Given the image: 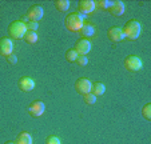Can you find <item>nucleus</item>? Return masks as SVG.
<instances>
[{"instance_id": "nucleus-27", "label": "nucleus", "mask_w": 151, "mask_h": 144, "mask_svg": "<svg viewBox=\"0 0 151 144\" xmlns=\"http://www.w3.org/2000/svg\"><path fill=\"white\" fill-rule=\"evenodd\" d=\"M6 144H15V141H7Z\"/></svg>"}, {"instance_id": "nucleus-22", "label": "nucleus", "mask_w": 151, "mask_h": 144, "mask_svg": "<svg viewBox=\"0 0 151 144\" xmlns=\"http://www.w3.org/2000/svg\"><path fill=\"white\" fill-rule=\"evenodd\" d=\"M84 102H86V104H90V105L95 104L96 103V96L91 92L87 93V95H84Z\"/></svg>"}, {"instance_id": "nucleus-14", "label": "nucleus", "mask_w": 151, "mask_h": 144, "mask_svg": "<svg viewBox=\"0 0 151 144\" xmlns=\"http://www.w3.org/2000/svg\"><path fill=\"white\" fill-rule=\"evenodd\" d=\"M79 34H80V36L84 37V39L94 36V35H95V26H94V24H91V23H84V24H83V27L80 28Z\"/></svg>"}, {"instance_id": "nucleus-12", "label": "nucleus", "mask_w": 151, "mask_h": 144, "mask_svg": "<svg viewBox=\"0 0 151 144\" xmlns=\"http://www.w3.org/2000/svg\"><path fill=\"white\" fill-rule=\"evenodd\" d=\"M124 9H126V6L122 0H115V1H112V6L109 11L112 16L118 17V16H122V15L124 14Z\"/></svg>"}, {"instance_id": "nucleus-6", "label": "nucleus", "mask_w": 151, "mask_h": 144, "mask_svg": "<svg viewBox=\"0 0 151 144\" xmlns=\"http://www.w3.org/2000/svg\"><path fill=\"white\" fill-rule=\"evenodd\" d=\"M95 8H96V6H95V1H92V0H80L78 3V9H79L78 12L84 15V16L92 14Z\"/></svg>"}, {"instance_id": "nucleus-9", "label": "nucleus", "mask_w": 151, "mask_h": 144, "mask_svg": "<svg viewBox=\"0 0 151 144\" xmlns=\"http://www.w3.org/2000/svg\"><path fill=\"white\" fill-rule=\"evenodd\" d=\"M26 16L29 21H36L37 23L43 16H44V9H43L42 6H32L31 8L28 9V12H27Z\"/></svg>"}, {"instance_id": "nucleus-24", "label": "nucleus", "mask_w": 151, "mask_h": 144, "mask_svg": "<svg viewBox=\"0 0 151 144\" xmlns=\"http://www.w3.org/2000/svg\"><path fill=\"white\" fill-rule=\"evenodd\" d=\"M46 144H62V141L58 136H50V138H47Z\"/></svg>"}, {"instance_id": "nucleus-21", "label": "nucleus", "mask_w": 151, "mask_h": 144, "mask_svg": "<svg viewBox=\"0 0 151 144\" xmlns=\"http://www.w3.org/2000/svg\"><path fill=\"white\" fill-rule=\"evenodd\" d=\"M142 115H143V117H145L146 120H151V104L150 103H147V104L143 107Z\"/></svg>"}, {"instance_id": "nucleus-8", "label": "nucleus", "mask_w": 151, "mask_h": 144, "mask_svg": "<svg viewBox=\"0 0 151 144\" xmlns=\"http://www.w3.org/2000/svg\"><path fill=\"white\" fill-rule=\"evenodd\" d=\"M91 49H92V44L88 39H80L75 45V51L78 52L79 56H87V54Z\"/></svg>"}, {"instance_id": "nucleus-25", "label": "nucleus", "mask_w": 151, "mask_h": 144, "mask_svg": "<svg viewBox=\"0 0 151 144\" xmlns=\"http://www.w3.org/2000/svg\"><path fill=\"white\" fill-rule=\"evenodd\" d=\"M76 63L80 65V67H84V65L88 64V57L87 56H79L76 59Z\"/></svg>"}, {"instance_id": "nucleus-17", "label": "nucleus", "mask_w": 151, "mask_h": 144, "mask_svg": "<svg viewBox=\"0 0 151 144\" xmlns=\"http://www.w3.org/2000/svg\"><path fill=\"white\" fill-rule=\"evenodd\" d=\"M55 7H56L58 11L66 12V11H68V8H70V1L68 0H56V1H55Z\"/></svg>"}, {"instance_id": "nucleus-7", "label": "nucleus", "mask_w": 151, "mask_h": 144, "mask_svg": "<svg viewBox=\"0 0 151 144\" xmlns=\"http://www.w3.org/2000/svg\"><path fill=\"white\" fill-rule=\"evenodd\" d=\"M11 54H14V42L9 37H1L0 39V55L7 57Z\"/></svg>"}, {"instance_id": "nucleus-16", "label": "nucleus", "mask_w": 151, "mask_h": 144, "mask_svg": "<svg viewBox=\"0 0 151 144\" xmlns=\"http://www.w3.org/2000/svg\"><path fill=\"white\" fill-rule=\"evenodd\" d=\"M104 92H106V87L103 83H95V84H92L91 93H94L95 96H102Z\"/></svg>"}, {"instance_id": "nucleus-26", "label": "nucleus", "mask_w": 151, "mask_h": 144, "mask_svg": "<svg viewBox=\"0 0 151 144\" xmlns=\"http://www.w3.org/2000/svg\"><path fill=\"white\" fill-rule=\"evenodd\" d=\"M7 60H8L9 64L14 65V64H16V63H17V56L15 54H11L9 56H7Z\"/></svg>"}, {"instance_id": "nucleus-13", "label": "nucleus", "mask_w": 151, "mask_h": 144, "mask_svg": "<svg viewBox=\"0 0 151 144\" xmlns=\"http://www.w3.org/2000/svg\"><path fill=\"white\" fill-rule=\"evenodd\" d=\"M35 80L32 79V77H22V79L19 80V87L22 91H24V92H28V91H32L35 88Z\"/></svg>"}, {"instance_id": "nucleus-10", "label": "nucleus", "mask_w": 151, "mask_h": 144, "mask_svg": "<svg viewBox=\"0 0 151 144\" xmlns=\"http://www.w3.org/2000/svg\"><path fill=\"white\" fill-rule=\"evenodd\" d=\"M28 112H29V115L34 116V117H40L43 113L46 112V104L43 102H40V100H35V102L29 105Z\"/></svg>"}, {"instance_id": "nucleus-2", "label": "nucleus", "mask_w": 151, "mask_h": 144, "mask_svg": "<svg viewBox=\"0 0 151 144\" xmlns=\"http://www.w3.org/2000/svg\"><path fill=\"white\" fill-rule=\"evenodd\" d=\"M123 32H124L126 39L130 40H137L138 37L142 34V24H140L138 20H130V21L126 23L124 28H123Z\"/></svg>"}, {"instance_id": "nucleus-5", "label": "nucleus", "mask_w": 151, "mask_h": 144, "mask_svg": "<svg viewBox=\"0 0 151 144\" xmlns=\"http://www.w3.org/2000/svg\"><path fill=\"white\" fill-rule=\"evenodd\" d=\"M75 88H76V91L79 93L87 95V93H90L92 90V83H91V80L87 79V77H80V79H78L76 83H75Z\"/></svg>"}, {"instance_id": "nucleus-15", "label": "nucleus", "mask_w": 151, "mask_h": 144, "mask_svg": "<svg viewBox=\"0 0 151 144\" xmlns=\"http://www.w3.org/2000/svg\"><path fill=\"white\" fill-rule=\"evenodd\" d=\"M15 144H32V136L28 132H22L17 135Z\"/></svg>"}, {"instance_id": "nucleus-20", "label": "nucleus", "mask_w": 151, "mask_h": 144, "mask_svg": "<svg viewBox=\"0 0 151 144\" xmlns=\"http://www.w3.org/2000/svg\"><path fill=\"white\" fill-rule=\"evenodd\" d=\"M78 57H79V55H78V52L75 51V49H68V51L66 52V59L68 60V62H76Z\"/></svg>"}, {"instance_id": "nucleus-1", "label": "nucleus", "mask_w": 151, "mask_h": 144, "mask_svg": "<svg viewBox=\"0 0 151 144\" xmlns=\"http://www.w3.org/2000/svg\"><path fill=\"white\" fill-rule=\"evenodd\" d=\"M87 16L79 14V12H72L64 20V24H66V28L71 32H79L80 28L84 24V19Z\"/></svg>"}, {"instance_id": "nucleus-19", "label": "nucleus", "mask_w": 151, "mask_h": 144, "mask_svg": "<svg viewBox=\"0 0 151 144\" xmlns=\"http://www.w3.org/2000/svg\"><path fill=\"white\" fill-rule=\"evenodd\" d=\"M95 6H98L102 9H110L112 6L111 0H98V3H95Z\"/></svg>"}, {"instance_id": "nucleus-4", "label": "nucleus", "mask_w": 151, "mask_h": 144, "mask_svg": "<svg viewBox=\"0 0 151 144\" xmlns=\"http://www.w3.org/2000/svg\"><path fill=\"white\" fill-rule=\"evenodd\" d=\"M124 67L127 68L128 71H132V72H137V71H140L143 68V62L139 56H135V55H131V56H127L124 60Z\"/></svg>"}, {"instance_id": "nucleus-3", "label": "nucleus", "mask_w": 151, "mask_h": 144, "mask_svg": "<svg viewBox=\"0 0 151 144\" xmlns=\"http://www.w3.org/2000/svg\"><path fill=\"white\" fill-rule=\"evenodd\" d=\"M27 24L23 20H16V21H12L8 27V34L12 39H24L27 34Z\"/></svg>"}, {"instance_id": "nucleus-23", "label": "nucleus", "mask_w": 151, "mask_h": 144, "mask_svg": "<svg viewBox=\"0 0 151 144\" xmlns=\"http://www.w3.org/2000/svg\"><path fill=\"white\" fill-rule=\"evenodd\" d=\"M37 28H39V23H36V21H28L27 23V29H28V31L36 32Z\"/></svg>"}, {"instance_id": "nucleus-11", "label": "nucleus", "mask_w": 151, "mask_h": 144, "mask_svg": "<svg viewBox=\"0 0 151 144\" xmlns=\"http://www.w3.org/2000/svg\"><path fill=\"white\" fill-rule=\"evenodd\" d=\"M107 35H109L110 40H112V42H123V40L126 39L124 36V32H123L122 28H119V27H112V28L109 29V32H107Z\"/></svg>"}, {"instance_id": "nucleus-18", "label": "nucleus", "mask_w": 151, "mask_h": 144, "mask_svg": "<svg viewBox=\"0 0 151 144\" xmlns=\"http://www.w3.org/2000/svg\"><path fill=\"white\" fill-rule=\"evenodd\" d=\"M24 40H26L28 44H35V43H37V40H39V36H37V34L35 31H27L26 36H24Z\"/></svg>"}]
</instances>
